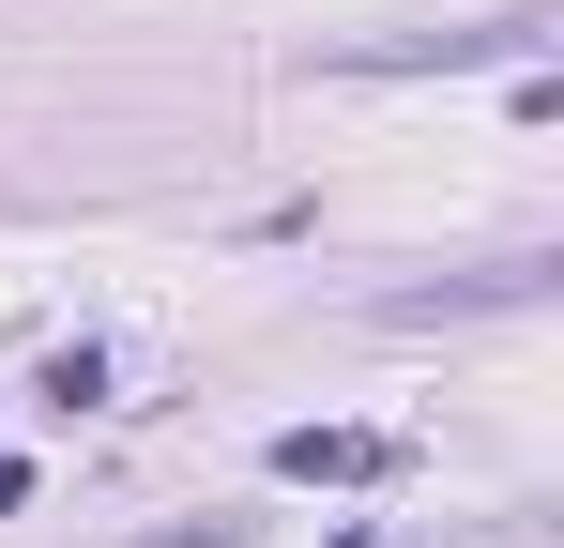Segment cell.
I'll return each instance as SVG.
<instances>
[{"instance_id": "1", "label": "cell", "mask_w": 564, "mask_h": 548, "mask_svg": "<svg viewBox=\"0 0 564 548\" xmlns=\"http://www.w3.org/2000/svg\"><path fill=\"white\" fill-rule=\"evenodd\" d=\"M275 472H305V487H351V472H381V442H367V427H290Z\"/></svg>"}]
</instances>
